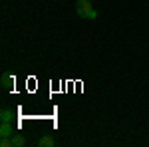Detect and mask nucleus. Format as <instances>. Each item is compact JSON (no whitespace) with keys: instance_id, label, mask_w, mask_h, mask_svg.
<instances>
[{"instance_id":"obj_7","label":"nucleus","mask_w":149,"mask_h":147,"mask_svg":"<svg viewBox=\"0 0 149 147\" xmlns=\"http://www.w3.org/2000/svg\"><path fill=\"white\" fill-rule=\"evenodd\" d=\"M88 18H90V20H95V18H97V12H95V10H92V12H90V16H88Z\"/></svg>"},{"instance_id":"obj_4","label":"nucleus","mask_w":149,"mask_h":147,"mask_svg":"<svg viewBox=\"0 0 149 147\" xmlns=\"http://www.w3.org/2000/svg\"><path fill=\"white\" fill-rule=\"evenodd\" d=\"M12 141V147H24L26 145V139H24V135H20V133H14V135L10 137Z\"/></svg>"},{"instance_id":"obj_5","label":"nucleus","mask_w":149,"mask_h":147,"mask_svg":"<svg viewBox=\"0 0 149 147\" xmlns=\"http://www.w3.org/2000/svg\"><path fill=\"white\" fill-rule=\"evenodd\" d=\"M38 145L40 147H54V139L50 135H46V137H42V139L38 141Z\"/></svg>"},{"instance_id":"obj_1","label":"nucleus","mask_w":149,"mask_h":147,"mask_svg":"<svg viewBox=\"0 0 149 147\" xmlns=\"http://www.w3.org/2000/svg\"><path fill=\"white\" fill-rule=\"evenodd\" d=\"M93 8H92V2H90V0H78V2H76V14H78L80 18H88Z\"/></svg>"},{"instance_id":"obj_6","label":"nucleus","mask_w":149,"mask_h":147,"mask_svg":"<svg viewBox=\"0 0 149 147\" xmlns=\"http://www.w3.org/2000/svg\"><path fill=\"white\" fill-rule=\"evenodd\" d=\"M0 119H2V123H10V121H12V111H10V109H2Z\"/></svg>"},{"instance_id":"obj_3","label":"nucleus","mask_w":149,"mask_h":147,"mask_svg":"<svg viewBox=\"0 0 149 147\" xmlns=\"http://www.w3.org/2000/svg\"><path fill=\"white\" fill-rule=\"evenodd\" d=\"M14 135V127L10 123H2L0 125V137H12Z\"/></svg>"},{"instance_id":"obj_2","label":"nucleus","mask_w":149,"mask_h":147,"mask_svg":"<svg viewBox=\"0 0 149 147\" xmlns=\"http://www.w3.org/2000/svg\"><path fill=\"white\" fill-rule=\"evenodd\" d=\"M0 82H2V88H4V90H12L16 79H14V76H12V74H8V72H6V74H2Z\"/></svg>"}]
</instances>
